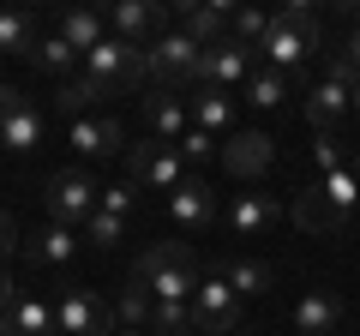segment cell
<instances>
[{"label": "cell", "mask_w": 360, "mask_h": 336, "mask_svg": "<svg viewBox=\"0 0 360 336\" xmlns=\"http://www.w3.org/2000/svg\"><path fill=\"white\" fill-rule=\"evenodd\" d=\"M66 144H72L78 156H115L120 144H127V127H120L115 115H84V120H72Z\"/></svg>", "instance_id": "cell-19"}, {"label": "cell", "mask_w": 360, "mask_h": 336, "mask_svg": "<svg viewBox=\"0 0 360 336\" xmlns=\"http://www.w3.org/2000/svg\"><path fill=\"white\" fill-rule=\"evenodd\" d=\"M229 18H234L229 0H210V6H186V0H180V6H174V30H186L198 49H217V42H229Z\"/></svg>", "instance_id": "cell-16"}, {"label": "cell", "mask_w": 360, "mask_h": 336, "mask_svg": "<svg viewBox=\"0 0 360 336\" xmlns=\"http://www.w3.org/2000/svg\"><path fill=\"white\" fill-rule=\"evenodd\" d=\"M54 37H60L66 49L84 60V54L108 37V18H103V13H90V6H72V13H60V30H54Z\"/></svg>", "instance_id": "cell-24"}, {"label": "cell", "mask_w": 360, "mask_h": 336, "mask_svg": "<svg viewBox=\"0 0 360 336\" xmlns=\"http://www.w3.org/2000/svg\"><path fill=\"white\" fill-rule=\"evenodd\" d=\"M127 181L132 186H150V193H174L186 174H180V150L174 144H156V138H144V144H132L127 150Z\"/></svg>", "instance_id": "cell-10"}, {"label": "cell", "mask_w": 360, "mask_h": 336, "mask_svg": "<svg viewBox=\"0 0 360 336\" xmlns=\"http://www.w3.org/2000/svg\"><path fill=\"white\" fill-rule=\"evenodd\" d=\"M264 30H270V13H252V6H234V18H229V37L240 42V49H258V42H264Z\"/></svg>", "instance_id": "cell-33"}, {"label": "cell", "mask_w": 360, "mask_h": 336, "mask_svg": "<svg viewBox=\"0 0 360 336\" xmlns=\"http://www.w3.org/2000/svg\"><path fill=\"white\" fill-rule=\"evenodd\" d=\"M96 193L103 186L90 181L84 168H60V174H49V222H66V228H84L90 210H96Z\"/></svg>", "instance_id": "cell-8"}, {"label": "cell", "mask_w": 360, "mask_h": 336, "mask_svg": "<svg viewBox=\"0 0 360 336\" xmlns=\"http://www.w3.org/2000/svg\"><path fill=\"white\" fill-rule=\"evenodd\" d=\"M150 306H156V300L150 295H144V288H120V300H115V318L120 324H127V330H150Z\"/></svg>", "instance_id": "cell-31"}, {"label": "cell", "mask_w": 360, "mask_h": 336, "mask_svg": "<svg viewBox=\"0 0 360 336\" xmlns=\"http://www.w3.org/2000/svg\"><path fill=\"white\" fill-rule=\"evenodd\" d=\"M186 115H193L198 132H234V96L229 91H210V84H198V91H186Z\"/></svg>", "instance_id": "cell-20"}, {"label": "cell", "mask_w": 360, "mask_h": 336, "mask_svg": "<svg viewBox=\"0 0 360 336\" xmlns=\"http://www.w3.org/2000/svg\"><path fill=\"white\" fill-rule=\"evenodd\" d=\"M132 205H139V186H132V181H120V186H103V193H96V210H108V217H127Z\"/></svg>", "instance_id": "cell-35"}, {"label": "cell", "mask_w": 360, "mask_h": 336, "mask_svg": "<svg viewBox=\"0 0 360 336\" xmlns=\"http://www.w3.org/2000/svg\"><path fill=\"white\" fill-rule=\"evenodd\" d=\"M240 91H246V103H252V108H283V96H288V78H283V72H270V66H258V72L246 78Z\"/></svg>", "instance_id": "cell-29"}, {"label": "cell", "mask_w": 360, "mask_h": 336, "mask_svg": "<svg viewBox=\"0 0 360 336\" xmlns=\"http://www.w3.org/2000/svg\"><path fill=\"white\" fill-rule=\"evenodd\" d=\"M13 246H18V234H13V217L0 210V264H6V252H13Z\"/></svg>", "instance_id": "cell-37"}, {"label": "cell", "mask_w": 360, "mask_h": 336, "mask_svg": "<svg viewBox=\"0 0 360 336\" xmlns=\"http://www.w3.org/2000/svg\"><path fill=\"white\" fill-rule=\"evenodd\" d=\"M0 336H54V306L37 295H13V306L0 312Z\"/></svg>", "instance_id": "cell-21"}, {"label": "cell", "mask_w": 360, "mask_h": 336, "mask_svg": "<svg viewBox=\"0 0 360 336\" xmlns=\"http://www.w3.org/2000/svg\"><path fill=\"white\" fill-rule=\"evenodd\" d=\"M72 252H78V234L66 228V222H49V228H37V240H30V259L37 264H72Z\"/></svg>", "instance_id": "cell-26"}, {"label": "cell", "mask_w": 360, "mask_h": 336, "mask_svg": "<svg viewBox=\"0 0 360 336\" xmlns=\"http://www.w3.org/2000/svg\"><path fill=\"white\" fill-rule=\"evenodd\" d=\"M354 210H360V181L354 174H324L319 186H307V193H295V222L307 234H336V228H348L354 222Z\"/></svg>", "instance_id": "cell-3"}, {"label": "cell", "mask_w": 360, "mask_h": 336, "mask_svg": "<svg viewBox=\"0 0 360 336\" xmlns=\"http://www.w3.org/2000/svg\"><path fill=\"white\" fill-rule=\"evenodd\" d=\"M108 306L96 295H90V288H60V300H54V336H115L108 330Z\"/></svg>", "instance_id": "cell-11"}, {"label": "cell", "mask_w": 360, "mask_h": 336, "mask_svg": "<svg viewBox=\"0 0 360 336\" xmlns=\"http://www.w3.org/2000/svg\"><path fill=\"white\" fill-rule=\"evenodd\" d=\"M312 162H319V174H342V168L354 162V150H348V138H336V132H319V138H312Z\"/></svg>", "instance_id": "cell-32"}, {"label": "cell", "mask_w": 360, "mask_h": 336, "mask_svg": "<svg viewBox=\"0 0 360 336\" xmlns=\"http://www.w3.org/2000/svg\"><path fill=\"white\" fill-rule=\"evenodd\" d=\"M217 276H222L240 300H258V295H270V288H276V264H264V259H222Z\"/></svg>", "instance_id": "cell-23"}, {"label": "cell", "mask_w": 360, "mask_h": 336, "mask_svg": "<svg viewBox=\"0 0 360 336\" xmlns=\"http://www.w3.org/2000/svg\"><path fill=\"white\" fill-rule=\"evenodd\" d=\"M150 336H198L193 330V306H186V300H156L150 306Z\"/></svg>", "instance_id": "cell-27"}, {"label": "cell", "mask_w": 360, "mask_h": 336, "mask_svg": "<svg viewBox=\"0 0 360 336\" xmlns=\"http://www.w3.org/2000/svg\"><path fill=\"white\" fill-rule=\"evenodd\" d=\"M336 324H342V300H336L330 288L300 295V306H295V330H300V336H330Z\"/></svg>", "instance_id": "cell-22"}, {"label": "cell", "mask_w": 360, "mask_h": 336, "mask_svg": "<svg viewBox=\"0 0 360 336\" xmlns=\"http://www.w3.org/2000/svg\"><path fill=\"white\" fill-rule=\"evenodd\" d=\"M13 295H18V288H13V276H6V271H0V312H6V306H13Z\"/></svg>", "instance_id": "cell-39"}, {"label": "cell", "mask_w": 360, "mask_h": 336, "mask_svg": "<svg viewBox=\"0 0 360 336\" xmlns=\"http://www.w3.org/2000/svg\"><path fill=\"white\" fill-rule=\"evenodd\" d=\"M193 330L198 336H234L240 330V312H246V300L234 295L222 276H198V288H193Z\"/></svg>", "instance_id": "cell-7"}, {"label": "cell", "mask_w": 360, "mask_h": 336, "mask_svg": "<svg viewBox=\"0 0 360 336\" xmlns=\"http://www.w3.org/2000/svg\"><path fill=\"white\" fill-rule=\"evenodd\" d=\"M354 78H360V72L342 60V54H336L330 72H324L319 84L307 91V120H312V132H336L348 115H354Z\"/></svg>", "instance_id": "cell-6"}, {"label": "cell", "mask_w": 360, "mask_h": 336, "mask_svg": "<svg viewBox=\"0 0 360 336\" xmlns=\"http://www.w3.org/2000/svg\"><path fill=\"white\" fill-rule=\"evenodd\" d=\"M115 336H150V330H115Z\"/></svg>", "instance_id": "cell-42"}, {"label": "cell", "mask_w": 360, "mask_h": 336, "mask_svg": "<svg viewBox=\"0 0 360 336\" xmlns=\"http://www.w3.org/2000/svg\"><path fill=\"white\" fill-rule=\"evenodd\" d=\"M252 72H258V49H240L234 37L217 42V49H205V60H198V84H210V91H234V84H246Z\"/></svg>", "instance_id": "cell-12"}, {"label": "cell", "mask_w": 360, "mask_h": 336, "mask_svg": "<svg viewBox=\"0 0 360 336\" xmlns=\"http://www.w3.org/2000/svg\"><path fill=\"white\" fill-rule=\"evenodd\" d=\"M276 217H283L276 193H240L229 205V234H234V240H258L264 228H276Z\"/></svg>", "instance_id": "cell-18"}, {"label": "cell", "mask_w": 360, "mask_h": 336, "mask_svg": "<svg viewBox=\"0 0 360 336\" xmlns=\"http://www.w3.org/2000/svg\"><path fill=\"white\" fill-rule=\"evenodd\" d=\"M120 234H127V217H108V210H90V222H84V240H90V246H115Z\"/></svg>", "instance_id": "cell-34"}, {"label": "cell", "mask_w": 360, "mask_h": 336, "mask_svg": "<svg viewBox=\"0 0 360 336\" xmlns=\"http://www.w3.org/2000/svg\"><path fill=\"white\" fill-rule=\"evenodd\" d=\"M324 49L319 37V18H312V6H283V13H270V30L264 42H258V54L270 60V72H307L312 54Z\"/></svg>", "instance_id": "cell-1"}, {"label": "cell", "mask_w": 360, "mask_h": 336, "mask_svg": "<svg viewBox=\"0 0 360 336\" xmlns=\"http://www.w3.org/2000/svg\"><path fill=\"white\" fill-rule=\"evenodd\" d=\"M103 84L96 78H84V72H72V78H60V91H54V108H60L66 120H84V115H96V103H103Z\"/></svg>", "instance_id": "cell-25"}, {"label": "cell", "mask_w": 360, "mask_h": 336, "mask_svg": "<svg viewBox=\"0 0 360 336\" xmlns=\"http://www.w3.org/2000/svg\"><path fill=\"white\" fill-rule=\"evenodd\" d=\"M354 115H360V78H354Z\"/></svg>", "instance_id": "cell-41"}, {"label": "cell", "mask_w": 360, "mask_h": 336, "mask_svg": "<svg viewBox=\"0 0 360 336\" xmlns=\"http://www.w3.org/2000/svg\"><path fill=\"white\" fill-rule=\"evenodd\" d=\"M144 120H150V138L156 144H180L186 132H193L186 96H174V91H144Z\"/></svg>", "instance_id": "cell-17"}, {"label": "cell", "mask_w": 360, "mask_h": 336, "mask_svg": "<svg viewBox=\"0 0 360 336\" xmlns=\"http://www.w3.org/2000/svg\"><path fill=\"white\" fill-rule=\"evenodd\" d=\"M342 60H348V66H354V72H360V30H354V37H348V42H342Z\"/></svg>", "instance_id": "cell-38"}, {"label": "cell", "mask_w": 360, "mask_h": 336, "mask_svg": "<svg viewBox=\"0 0 360 336\" xmlns=\"http://www.w3.org/2000/svg\"><path fill=\"white\" fill-rule=\"evenodd\" d=\"M174 30V6H150V0H120L108 6V37L132 42V49H150V30Z\"/></svg>", "instance_id": "cell-13"}, {"label": "cell", "mask_w": 360, "mask_h": 336, "mask_svg": "<svg viewBox=\"0 0 360 336\" xmlns=\"http://www.w3.org/2000/svg\"><path fill=\"white\" fill-rule=\"evenodd\" d=\"M30 60H37L42 72H54V78H72L78 66H84V60H78V54L66 49L60 37H37V49H30Z\"/></svg>", "instance_id": "cell-28"}, {"label": "cell", "mask_w": 360, "mask_h": 336, "mask_svg": "<svg viewBox=\"0 0 360 336\" xmlns=\"http://www.w3.org/2000/svg\"><path fill=\"white\" fill-rule=\"evenodd\" d=\"M78 72L96 78L108 96H115V91H144V49H132V42H120V37H103L96 49L84 54Z\"/></svg>", "instance_id": "cell-5"}, {"label": "cell", "mask_w": 360, "mask_h": 336, "mask_svg": "<svg viewBox=\"0 0 360 336\" xmlns=\"http://www.w3.org/2000/svg\"><path fill=\"white\" fill-rule=\"evenodd\" d=\"M222 168H229V174H240V181H258V174H264L270 162H276V138H270V132H229V144H222Z\"/></svg>", "instance_id": "cell-14"}, {"label": "cell", "mask_w": 360, "mask_h": 336, "mask_svg": "<svg viewBox=\"0 0 360 336\" xmlns=\"http://www.w3.org/2000/svg\"><path fill=\"white\" fill-rule=\"evenodd\" d=\"M348 174H354V181H360V144H354V162H348Z\"/></svg>", "instance_id": "cell-40"}, {"label": "cell", "mask_w": 360, "mask_h": 336, "mask_svg": "<svg viewBox=\"0 0 360 336\" xmlns=\"http://www.w3.org/2000/svg\"><path fill=\"white\" fill-rule=\"evenodd\" d=\"M168 217L180 222V228L205 234L210 222H217V193H210V181H198V174H186V181L168 193Z\"/></svg>", "instance_id": "cell-15"}, {"label": "cell", "mask_w": 360, "mask_h": 336, "mask_svg": "<svg viewBox=\"0 0 360 336\" xmlns=\"http://www.w3.org/2000/svg\"><path fill=\"white\" fill-rule=\"evenodd\" d=\"M198 60H205V49H198L186 30H162V37H150V49H144V91H193L198 84Z\"/></svg>", "instance_id": "cell-4"}, {"label": "cell", "mask_w": 360, "mask_h": 336, "mask_svg": "<svg viewBox=\"0 0 360 336\" xmlns=\"http://www.w3.org/2000/svg\"><path fill=\"white\" fill-rule=\"evenodd\" d=\"M127 283L144 288L150 300H193V288H198V252L186 240H162V246H150V252L132 264Z\"/></svg>", "instance_id": "cell-2"}, {"label": "cell", "mask_w": 360, "mask_h": 336, "mask_svg": "<svg viewBox=\"0 0 360 336\" xmlns=\"http://www.w3.org/2000/svg\"><path fill=\"white\" fill-rule=\"evenodd\" d=\"M174 150H180V156H186V162H210V156H217V150H222V144H217V138H210V132H198V127H193V132H186V138H180V144H174Z\"/></svg>", "instance_id": "cell-36"}, {"label": "cell", "mask_w": 360, "mask_h": 336, "mask_svg": "<svg viewBox=\"0 0 360 336\" xmlns=\"http://www.w3.org/2000/svg\"><path fill=\"white\" fill-rule=\"evenodd\" d=\"M0 144L13 156H25V150L42 144V108L30 103L18 84H0Z\"/></svg>", "instance_id": "cell-9"}, {"label": "cell", "mask_w": 360, "mask_h": 336, "mask_svg": "<svg viewBox=\"0 0 360 336\" xmlns=\"http://www.w3.org/2000/svg\"><path fill=\"white\" fill-rule=\"evenodd\" d=\"M37 49V18L30 13H0V54H30Z\"/></svg>", "instance_id": "cell-30"}]
</instances>
